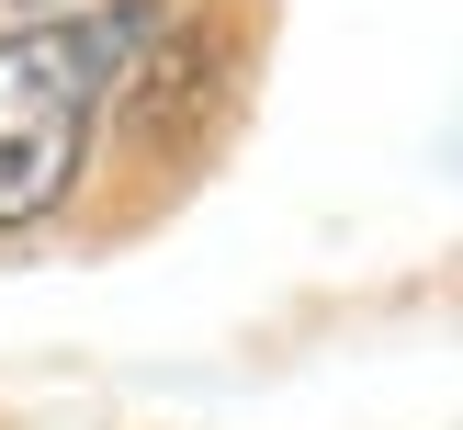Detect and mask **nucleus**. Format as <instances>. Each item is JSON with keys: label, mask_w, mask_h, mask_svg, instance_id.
<instances>
[{"label": "nucleus", "mask_w": 463, "mask_h": 430, "mask_svg": "<svg viewBox=\"0 0 463 430\" xmlns=\"http://www.w3.org/2000/svg\"><path fill=\"white\" fill-rule=\"evenodd\" d=\"M158 0H113V12H80V23H34V34L0 45V226H34L68 204L80 181V148H90V113H102L113 68L158 34Z\"/></svg>", "instance_id": "nucleus-1"}, {"label": "nucleus", "mask_w": 463, "mask_h": 430, "mask_svg": "<svg viewBox=\"0 0 463 430\" xmlns=\"http://www.w3.org/2000/svg\"><path fill=\"white\" fill-rule=\"evenodd\" d=\"M136 113H147V136H181L215 113V45L203 34H170L158 23L147 45H136Z\"/></svg>", "instance_id": "nucleus-2"}]
</instances>
